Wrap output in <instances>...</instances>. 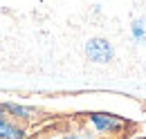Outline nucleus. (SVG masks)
<instances>
[{"label": "nucleus", "instance_id": "1", "mask_svg": "<svg viewBox=\"0 0 146 139\" xmlns=\"http://www.w3.org/2000/svg\"><path fill=\"white\" fill-rule=\"evenodd\" d=\"M86 56H88V61H92V63H108V61H112V56H115V50H112V45H110L108 40H104V38H90L86 43Z\"/></svg>", "mask_w": 146, "mask_h": 139}, {"label": "nucleus", "instance_id": "2", "mask_svg": "<svg viewBox=\"0 0 146 139\" xmlns=\"http://www.w3.org/2000/svg\"><path fill=\"white\" fill-rule=\"evenodd\" d=\"M90 123L99 132H117L126 126V119H121L117 115H108V112H92Z\"/></svg>", "mask_w": 146, "mask_h": 139}, {"label": "nucleus", "instance_id": "3", "mask_svg": "<svg viewBox=\"0 0 146 139\" xmlns=\"http://www.w3.org/2000/svg\"><path fill=\"white\" fill-rule=\"evenodd\" d=\"M23 137H25L23 128L14 126V123L5 117V112H2V108H0V139H23Z\"/></svg>", "mask_w": 146, "mask_h": 139}, {"label": "nucleus", "instance_id": "4", "mask_svg": "<svg viewBox=\"0 0 146 139\" xmlns=\"http://www.w3.org/2000/svg\"><path fill=\"white\" fill-rule=\"evenodd\" d=\"M0 108H2V112H9V115L20 117V119H29V117L34 115L32 108H23V105H16V103H2Z\"/></svg>", "mask_w": 146, "mask_h": 139}, {"label": "nucleus", "instance_id": "5", "mask_svg": "<svg viewBox=\"0 0 146 139\" xmlns=\"http://www.w3.org/2000/svg\"><path fill=\"white\" fill-rule=\"evenodd\" d=\"M133 36H135L137 43L146 45V18H137L133 23Z\"/></svg>", "mask_w": 146, "mask_h": 139}, {"label": "nucleus", "instance_id": "6", "mask_svg": "<svg viewBox=\"0 0 146 139\" xmlns=\"http://www.w3.org/2000/svg\"><path fill=\"white\" fill-rule=\"evenodd\" d=\"M65 139H79V137H76V135H68Z\"/></svg>", "mask_w": 146, "mask_h": 139}, {"label": "nucleus", "instance_id": "7", "mask_svg": "<svg viewBox=\"0 0 146 139\" xmlns=\"http://www.w3.org/2000/svg\"><path fill=\"white\" fill-rule=\"evenodd\" d=\"M135 139H146V137H135Z\"/></svg>", "mask_w": 146, "mask_h": 139}]
</instances>
